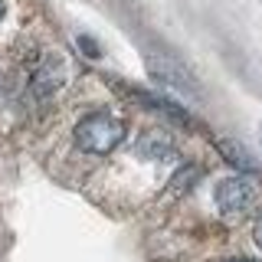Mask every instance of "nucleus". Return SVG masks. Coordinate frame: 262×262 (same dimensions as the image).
<instances>
[{
	"instance_id": "f257e3e1",
	"label": "nucleus",
	"mask_w": 262,
	"mask_h": 262,
	"mask_svg": "<svg viewBox=\"0 0 262 262\" xmlns=\"http://www.w3.org/2000/svg\"><path fill=\"white\" fill-rule=\"evenodd\" d=\"M121 138H125V125L102 112L89 115V118H82L76 125V144L85 154H108L121 144Z\"/></svg>"
},
{
	"instance_id": "f03ea898",
	"label": "nucleus",
	"mask_w": 262,
	"mask_h": 262,
	"mask_svg": "<svg viewBox=\"0 0 262 262\" xmlns=\"http://www.w3.org/2000/svg\"><path fill=\"white\" fill-rule=\"evenodd\" d=\"M256 200V184L249 177H226L216 187V207L223 213H246Z\"/></svg>"
},
{
	"instance_id": "7ed1b4c3",
	"label": "nucleus",
	"mask_w": 262,
	"mask_h": 262,
	"mask_svg": "<svg viewBox=\"0 0 262 262\" xmlns=\"http://www.w3.org/2000/svg\"><path fill=\"white\" fill-rule=\"evenodd\" d=\"M216 147H220V154L233 164V167H239L243 174H256V161L246 154V147L243 144H236V141H216Z\"/></svg>"
},
{
	"instance_id": "20e7f679",
	"label": "nucleus",
	"mask_w": 262,
	"mask_h": 262,
	"mask_svg": "<svg viewBox=\"0 0 262 262\" xmlns=\"http://www.w3.org/2000/svg\"><path fill=\"white\" fill-rule=\"evenodd\" d=\"M138 147H141V154H144V158H167V154L174 151L170 138H167V135H154V131H151V135H144Z\"/></svg>"
},
{
	"instance_id": "39448f33",
	"label": "nucleus",
	"mask_w": 262,
	"mask_h": 262,
	"mask_svg": "<svg viewBox=\"0 0 262 262\" xmlns=\"http://www.w3.org/2000/svg\"><path fill=\"white\" fill-rule=\"evenodd\" d=\"M79 43H82V46H85V49H89V56H98V46L92 43V39H85V36H82V39H79Z\"/></svg>"
},
{
	"instance_id": "423d86ee",
	"label": "nucleus",
	"mask_w": 262,
	"mask_h": 262,
	"mask_svg": "<svg viewBox=\"0 0 262 262\" xmlns=\"http://www.w3.org/2000/svg\"><path fill=\"white\" fill-rule=\"evenodd\" d=\"M256 246H259V249H262V216L256 220Z\"/></svg>"
},
{
	"instance_id": "0eeeda50",
	"label": "nucleus",
	"mask_w": 262,
	"mask_h": 262,
	"mask_svg": "<svg viewBox=\"0 0 262 262\" xmlns=\"http://www.w3.org/2000/svg\"><path fill=\"white\" fill-rule=\"evenodd\" d=\"M226 262H249V259H226Z\"/></svg>"
},
{
	"instance_id": "6e6552de",
	"label": "nucleus",
	"mask_w": 262,
	"mask_h": 262,
	"mask_svg": "<svg viewBox=\"0 0 262 262\" xmlns=\"http://www.w3.org/2000/svg\"><path fill=\"white\" fill-rule=\"evenodd\" d=\"M0 16H4V0H0Z\"/></svg>"
}]
</instances>
